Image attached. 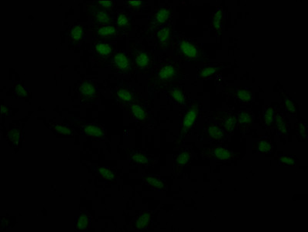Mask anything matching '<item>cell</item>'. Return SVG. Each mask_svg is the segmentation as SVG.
<instances>
[{
    "mask_svg": "<svg viewBox=\"0 0 308 232\" xmlns=\"http://www.w3.org/2000/svg\"><path fill=\"white\" fill-rule=\"evenodd\" d=\"M184 75V68L180 67L179 60H163L156 66L153 73L148 79V86L160 89L180 85Z\"/></svg>",
    "mask_w": 308,
    "mask_h": 232,
    "instance_id": "obj_1",
    "label": "cell"
},
{
    "mask_svg": "<svg viewBox=\"0 0 308 232\" xmlns=\"http://www.w3.org/2000/svg\"><path fill=\"white\" fill-rule=\"evenodd\" d=\"M174 54L179 57L180 64L190 63L192 64L204 62L208 64V57L203 52L202 44L196 39L184 36H176L171 43Z\"/></svg>",
    "mask_w": 308,
    "mask_h": 232,
    "instance_id": "obj_2",
    "label": "cell"
},
{
    "mask_svg": "<svg viewBox=\"0 0 308 232\" xmlns=\"http://www.w3.org/2000/svg\"><path fill=\"white\" fill-rule=\"evenodd\" d=\"M201 106V101L199 99L193 100L189 103L187 109L183 113V117H182L180 133H179L178 138L175 141L176 145H181L185 138L188 136L191 133L194 127L195 123L200 114Z\"/></svg>",
    "mask_w": 308,
    "mask_h": 232,
    "instance_id": "obj_3",
    "label": "cell"
},
{
    "mask_svg": "<svg viewBox=\"0 0 308 232\" xmlns=\"http://www.w3.org/2000/svg\"><path fill=\"white\" fill-rule=\"evenodd\" d=\"M131 61L133 68L141 74H150L154 55L149 50H133Z\"/></svg>",
    "mask_w": 308,
    "mask_h": 232,
    "instance_id": "obj_4",
    "label": "cell"
},
{
    "mask_svg": "<svg viewBox=\"0 0 308 232\" xmlns=\"http://www.w3.org/2000/svg\"><path fill=\"white\" fill-rule=\"evenodd\" d=\"M79 100L83 104H94L99 98L97 80L96 79L83 80L77 87Z\"/></svg>",
    "mask_w": 308,
    "mask_h": 232,
    "instance_id": "obj_5",
    "label": "cell"
},
{
    "mask_svg": "<svg viewBox=\"0 0 308 232\" xmlns=\"http://www.w3.org/2000/svg\"><path fill=\"white\" fill-rule=\"evenodd\" d=\"M202 158L218 163L230 162L235 159L234 151L222 146L207 147L201 151Z\"/></svg>",
    "mask_w": 308,
    "mask_h": 232,
    "instance_id": "obj_6",
    "label": "cell"
},
{
    "mask_svg": "<svg viewBox=\"0 0 308 232\" xmlns=\"http://www.w3.org/2000/svg\"><path fill=\"white\" fill-rule=\"evenodd\" d=\"M106 64L111 67V72L118 74L131 73L133 64L128 54L123 51H118L108 60Z\"/></svg>",
    "mask_w": 308,
    "mask_h": 232,
    "instance_id": "obj_7",
    "label": "cell"
},
{
    "mask_svg": "<svg viewBox=\"0 0 308 232\" xmlns=\"http://www.w3.org/2000/svg\"><path fill=\"white\" fill-rule=\"evenodd\" d=\"M115 52L116 45L112 42L96 40L93 45L94 61L99 67H104Z\"/></svg>",
    "mask_w": 308,
    "mask_h": 232,
    "instance_id": "obj_8",
    "label": "cell"
},
{
    "mask_svg": "<svg viewBox=\"0 0 308 232\" xmlns=\"http://www.w3.org/2000/svg\"><path fill=\"white\" fill-rule=\"evenodd\" d=\"M154 32V39L156 42L157 51L165 52L167 50L171 49L172 43L173 26L170 24H166L155 29Z\"/></svg>",
    "mask_w": 308,
    "mask_h": 232,
    "instance_id": "obj_9",
    "label": "cell"
},
{
    "mask_svg": "<svg viewBox=\"0 0 308 232\" xmlns=\"http://www.w3.org/2000/svg\"><path fill=\"white\" fill-rule=\"evenodd\" d=\"M71 123L76 127H80L84 136L92 140L101 141L106 137L105 130L97 123H86L80 120H71Z\"/></svg>",
    "mask_w": 308,
    "mask_h": 232,
    "instance_id": "obj_10",
    "label": "cell"
},
{
    "mask_svg": "<svg viewBox=\"0 0 308 232\" xmlns=\"http://www.w3.org/2000/svg\"><path fill=\"white\" fill-rule=\"evenodd\" d=\"M173 9L170 6L157 7L154 13L149 17L148 24L151 29H158L164 25L168 24L169 20L172 16Z\"/></svg>",
    "mask_w": 308,
    "mask_h": 232,
    "instance_id": "obj_11",
    "label": "cell"
},
{
    "mask_svg": "<svg viewBox=\"0 0 308 232\" xmlns=\"http://www.w3.org/2000/svg\"><path fill=\"white\" fill-rule=\"evenodd\" d=\"M114 97H115L117 102L123 108L140 98V95H138L131 86L126 83H123L117 88L114 92Z\"/></svg>",
    "mask_w": 308,
    "mask_h": 232,
    "instance_id": "obj_12",
    "label": "cell"
},
{
    "mask_svg": "<svg viewBox=\"0 0 308 232\" xmlns=\"http://www.w3.org/2000/svg\"><path fill=\"white\" fill-rule=\"evenodd\" d=\"M213 119L228 133H232L237 127V114L227 111H214Z\"/></svg>",
    "mask_w": 308,
    "mask_h": 232,
    "instance_id": "obj_13",
    "label": "cell"
},
{
    "mask_svg": "<svg viewBox=\"0 0 308 232\" xmlns=\"http://www.w3.org/2000/svg\"><path fill=\"white\" fill-rule=\"evenodd\" d=\"M123 109L128 111L135 120L142 124H144L149 120V115L145 106L144 100L142 98L132 103L130 105L123 107Z\"/></svg>",
    "mask_w": 308,
    "mask_h": 232,
    "instance_id": "obj_14",
    "label": "cell"
},
{
    "mask_svg": "<svg viewBox=\"0 0 308 232\" xmlns=\"http://www.w3.org/2000/svg\"><path fill=\"white\" fill-rule=\"evenodd\" d=\"M229 133L218 123H206L201 130V136L216 142H222L227 139Z\"/></svg>",
    "mask_w": 308,
    "mask_h": 232,
    "instance_id": "obj_15",
    "label": "cell"
},
{
    "mask_svg": "<svg viewBox=\"0 0 308 232\" xmlns=\"http://www.w3.org/2000/svg\"><path fill=\"white\" fill-rule=\"evenodd\" d=\"M90 30L93 33L94 39L99 41L117 39V37L122 36L121 33L114 25L95 26V27H91Z\"/></svg>",
    "mask_w": 308,
    "mask_h": 232,
    "instance_id": "obj_16",
    "label": "cell"
},
{
    "mask_svg": "<svg viewBox=\"0 0 308 232\" xmlns=\"http://www.w3.org/2000/svg\"><path fill=\"white\" fill-rule=\"evenodd\" d=\"M225 92L234 97L240 104L243 105L250 104L253 101V89L245 86H228L225 88Z\"/></svg>",
    "mask_w": 308,
    "mask_h": 232,
    "instance_id": "obj_17",
    "label": "cell"
},
{
    "mask_svg": "<svg viewBox=\"0 0 308 232\" xmlns=\"http://www.w3.org/2000/svg\"><path fill=\"white\" fill-rule=\"evenodd\" d=\"M193 158V151L190 148L182 150L174 157V171L177 176L183 172V169Z\"/></svg>",
    "mask_w": 308,
    "mask_h": 232,
    "instance_id": "obj_18",
    "label": "cell"
},
{
    "mask_svg": "<svg viewBox=\"0 0 308 232\" xmlns=\"http://www.w3.org/2000/svg\"><path fill=\"white\" fill-rule=\"evenodd\" d=\"M111 13L112 12L101 11V10H95L90 8H88L87 12H86L92 23H94L96 26L111 25V23H113Z\"/></svg>",
    "mask_w": 308,
    "mask_h": 232,
    "instance_id": "obj_19",
    "label": "cell"
},
{
    "mask_svg": "<svg viewBox=\"0 0 308 232\" xmlns=\"http://www.w3.org/2000/svg\"><path fill=\"white\" fill-rule=\"evenodd\" d=\"M224 65L220 63L207 64L203 67L198 69L196 73V77L199 80H206L211 78L213 76L218 74L221 70H224Z\"/></svg>",
    "mask_w": 308,
    "mask_h": 232,
    "instance_id": "obj_20",
    "label": "cell"
},
{
    "mask_svg": "<svg viewBox=\"0 0 308 232\" xmlns=\"http://www.w3.org/2000/svg\"><path fill=\"white\" fill-rule=\"evenodd\" d=\"M152 211H141L130 223V228L136 231H141L147 228L152 218Z\"/></svg>",
    "mask_w": 308,
    "mask_h": 232,
    "instance_id": "obj_21",
    "label": "cell"
},
{
    "mask_svg": "<svg viewBox=\"0 0 308 232\" xmlns=\"http://www.w3.org/2000/svg\"><path fill=\"white\" fill-rule=\"evenodd\" d=\"M254 114L250 111H240L237 114V127L240 132H246L253 125Z\"/></svg>",
    "mask_w": 308,
    "mask_h": 232,
    "instance_id": "obj_22",
    "label": "cell"
},
{
    "mask_svg": "<svg viewBox=\"0 0 308 232\" xmlns=\"http://www.w3.org/2000/svg\"><path fill=\"white\" fill-rule=\"evenodd\" d=\"M225 22V11L222 5L216 9L211 17V28L218 35L221 33L222 26Z\"/></svg>",
    "mask_w": 308,
    "mask_h": 232,
    "instance_id": "obj_23",
    "label": "cell"
},
{
    "mask_svg": "<svg viewBox=\"0 0 308 232\" xmlns=\"http://www.w3.org/2000/svg\"><path fill=\"white\" fill-rule=\"evenodd\" d=\"M130 154V161L132 165L140 166H152L154 164V158L149 156L147 154H143L140 151H132Z\"/></svg>",
    "mask_w": 308,
    "mask_h": 232,
    "instance_id": "obj_24",
    "label": "cell"
},
{
    "mask_svg": "<svg viewBox=\"0 0 308 232\" xmlns=\"http://www.w3.org/2000/svg\"><path fill=\"white\" fill-rule=\"evenodd\" d=\"M85 30L82 25L76 24L71 26L68 33V42L70 45H77L84 39Z\"/></svg>",
    "mask_w": 308,
    "mask_h": 232,
    "instance_id": "obj_25",
    "label": "cell"
},
{
    "mask_svg": "<svg viewBox=\"0 0 308 232\" xmlns=\"http://www.w3.org/2000/svg\"><path fill=\"white\" fill-rule=\"evenodd\" d=\"M168 95L176 105L183 106L186 103V94L183 86L180 85L171 86L167 88Z\"/></svg>",
    "mask_w": 308,
    "mask_h": 232,
    "instance_id": "obj_26",
    "label": "cell"
},
{
    "mask_svg": "<svg viewBox=\"0 0 308 232\" xmlns=\"http://www.w3.org/2000/svg\"><path fill=\"white\" fill-rule=\"evenodd\" d=\"M143 180L150 189L157 192H164L167 189V183L160 176L146 174L143 176Z\"/></svg>",
    "mask_w": 308,
    "mask_h": 232,
    "instance_id": "obj_27",
    "label": "cell"
},
{
    "mask_svg": "<svg viewBox=\"0 0 308 232\" xmlns=\"http://www.w3.org/2000/svg\"><path fill=\"white\" fill-rule=\"evenodd\" d=\"M116 27L122 35L123 33H128L132 27V20L130 15L125 13H117Z\"/></svg>",
    "mask_w": 308,
    "mask_h": 232,
    "instance_id": "obj_28",
    "label": "cell"
},
{
    "mask_svg": "<svg viewBox=\"0 0 308 232\" xmlns=\"http://www.w3.org/2000/svg\"><path fill=\"white\" fill-rule=\"evenodd\" d=\"M274 148L269 140L262 139L253 142V151L259 154H269L274 151Z\"/></svg>",
    "mask_w": 308,
    "mask_h": 232,
    "instance_id": "obj_29",
    "label": "cell"
},
{
    "mask_svg": "<svg viewBox=\"0 0 308 232\" xmlns=\"http://www.w3.org/2000/svg\"><path fill=\"white\" fill-rule=\"evenodd\" d=\"M273 128L277 130V133L281 136H287L289 133V125L287 120L284 119V116L281 114H277L274 119Z\"/></svg>",
    "mask_w": 308,
    "mask_h": 232,
    "instance_id": "obj_30",
    "label": "cell"
},
{
    "mask_svg": "<svg viewBox=\"0 0 308 232\" xmlns=\"http://www.w3.org/2000/svg\"><path fill=\"white\" fill-rule=\"evenodd\" d=\"M22 131L20 127L9 129L7 132V143L10 144L13 148H17L18 144L21 142Z\"/></svg>",
    "mask_w": 308,
    "mask_h": 232,
    "instance_id": "obj_31",
    "label": "cell"
},
{
    "mask_svg": "<svg viewBox=\"0 0 308 232\" xmlns=\"http://www.w3.org/2000/svg\"><path fill=\"white\" fill-rule=\"evenodd\" d=\"M90 215L88 213L83 211L77 217L76 224H75V229L77 231H86L90 227Z\"/></svg>",
    "mask_w": 308,
    "mask_h": 232,
    "instance_id": "obj_32",
    "label": "cell"
},
{
    "mask_svg": "<svg viewBox=\"0 0 308 232\" xmlns=\"http://www.w3.org/2000/svg\"><path fill=\"white\" fill-rule=\"evenodd\" d=\"M274 119H275V114H274V108L273 106H268L266 109L264 111L261 115V122L262 124L266 128H273L274 126Z\"/></svg>",
    "mask_w": 308,
    "mask_h": 232,
    "instance_id": "obj_33",
    "label": "cell"
},
{
    "mask_svg": "<svg viewBox=\"0 0 308 232\" xmlns=\"http://www.w3.org/2000/svg\"><path fill=\"white\" fill-rule=\"evenodd\" d=\"M116 2L114 0L110 1H94L92 3H87L88 8L101 11L112 12L113 9L115 7Z\"/></svg>",
    "mask_w": 308,
    "mask_h": 232,
    "instance_id": "obj_34",
    "label": "cell"
},
{
    "mask_svg": "<svg viewBox=\"0 0 308 232\" xmlns=\"http://www.w3.org/2000/svg\"><path fill=\"white\" fill-rule=\"evenodd\" d=\"M96 173L102 180L108 182L117 181L115 171L108 167H98L96 169Z\"/></svg>",
    "mask_w": 308,
    "mask_h": 232,
    "instance_id": "obj_35",
    "label": "cell"
},
{
    "mask_svg": "<svg viewBox=\"0 0 308 232\" xmlns=\"http://www.w3.org/2000/svg\"><path fill=\"white\" fill-rule=\"evenodd\" d=\"M50 129L54 133L59 135H71L73 133V128L67 124L53 123Z\"/></svg>",
    "mask_w": 308,
    "mask_h": 232,
    "instance_id": "obj_36",
    "label": "cell"
},
{
    "mask_svg": "<svg viewBox=\"0 0 308 232\" xmlns=\"http://www.w3.org/2000/svg\"><path fill=\"white\" fill-rule=\"evenodd\" d=\"M13 95L17 99H25L29 98L30 92L25 87L23 83H17L13 86Z\"/></svg>",
    "mask_w": 308,
    "mask_h": 232,
    "instance_id": "obj_37",
    "label": "cell"
},
{
    "mask_svg": "<svg viewBox=\"0 0 308 232\" xmlns=\"http://www.w3.org/2000/svg\"><path fill=\"white\" fill-rule=\"evenodd\" d=\"M278 162L283 167H294L296 164V158L288 154H282L277 158Z\"/></svg>",
    "mask_w": 308,
    "mask_h": 232,
    "instance_id": "obj_38",
    "label": "cell"
},
{
    "mask_svg": "<svg viewBox=\"0 0 308 232\" xmlns=\"http://www.w3.org/2000/svg\"><path fill=\"white\" fill-rule=\"evenodd\" d=\"M124 4H125L126 7H127L132 13H136V12L139 11V10L144 8L147 4L143 2V1H125Z\"/></svg>",
    "mask_w": 308,
    "mask_h": 232,
    "instance_id": "obj_39",
    "label": "cell"
},
{
    "mask_svg": "<svg viewBox=\"0 0 308 232\" xmlns=\"http://www.w3.org/2000/svg\"><path fill=\"white\" fill-rule=\"evenodd\" d=\"M295 129L297 130V134L301 138V140L306 142L308 136V129L306 123L302 121L297 122V124H295Z\"/></svg>",
    "mask_w": 308,
    "mask_h": 232,
    "instance_id": "obj_40",
    "label": "cell"
},
{
    "mask_svg": "<svg viewBox=\"0 0 308 232\" xmlns=\"http://www.w3.org/2000/svg\"><path fill=\"white\" fill-rule=\"evenodd\" d=\"M284 104H285V107L287 111L293 117L297 115V107H296V103L288 95L284 97Z\"/></svg>",
    "mask_w": 308,
    "mask_h": 232,
    "instance_id": "obj_41",
    "label": "cell"
},
{
    "mask_svg": "<svg viewBox=\"0 0 308 232\" xmlns=\"http://www.w3.org/2000/svg\"><path fill=\"white\" fill-rule=\"evenodd\" d=\"M1 114H2L3 117H10V107L8 106L5 105V104H3L2 107H1Z\"/></svg>",
    "mask_w": 308,
    "mask_h": 232,
    "instance_id": "obj_42",
    "label": "cell"
}]
</instances>
